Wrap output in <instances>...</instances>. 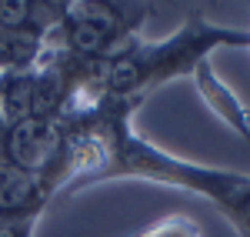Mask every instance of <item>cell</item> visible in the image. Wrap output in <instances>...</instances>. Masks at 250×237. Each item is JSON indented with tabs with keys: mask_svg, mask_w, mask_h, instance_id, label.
Returning a JSON list of instances; mask_svg holds the SVG:
<instances>
[{
	"mask_svg": "<svg viewBox=\"0 0 250 237\" xmlns=\"http://www.w3.org/2000/svg\"><path fill=\"white\" fill-rule=\"evenodd\" d=\"M34 117V70L0 74V120L3 127Z\"/></svg>",
	"mask_w": 250,
	"mask_h": 237,
	"instance_id": "7",
	"label": "cell"
},
{
	"mask_svg": "<svg viewBox=\"0 0 250 237\" xmlns=\"http://www.w3.org/2000/svg\"><path fill=\"white\" fill-rule=\"evenodd\" d=\"M140 104L144 100H97L90 107L100 134V167L90 177V187L107 180L167 184L210 200L237 227V234L250 237V174L197 164L140 137L134 127V114L140 110Z\"/></svg>",
	"mask_w": 250,
	"mask_h": 237,
	"instance_id": "1",
	"label": "cell"
},
{
	"mask_svg": "<svg viewBox=\"0 0 250 237\" xmlns=\"http://www.w3.org/2000/svg\"><path fill=\"white\" fill-rule=\"evenodd\" d=\"M190 80H193V87H197V94H200V100L210 107V114H217V120L227 124L233 134L250 140V107L244 104V97L233 87L224 84V77L217 74V67H213L210 60H204L190 74Z\"/></svg>",
	"mask_w": 250,
	"mask_h": 237,
	"instance_id": "5",
	"label": "cell"
},
{
	"mask_svg": "<svg viewBox=\"0 0 250 237\" xmlns=\"http://www.w3.org/2000/svg\"><path fill=\"white\" fill-rule=\"evenodd\" d=\"M50 200L54 194L47 191V184L40 177L23 174L17 167H10L7 160H0V217L40 220Z\"/></svg>",
	"mask_w": 250,
	"mask_h": 237,
	"instance_id": "4",
	"label": "cell"
},
{
	"mask_svg": "<svg viewBox=\"0 0 250 237\" xmlns=\"http://www.w3.org/2000/svg\"><path fill=\"white\" fill-rule=\"evenodd\" d=\"M0 134H3V120H0Z\"/></svg>",
	"mask_w": 250,
	"mask_h": 237,
	"instance_id": "11",
	"label": "cell"
},
{
	"mask_svg": "<svg viewBox=\"0 0 250 237\" xmlns=\"http://www.w3.org/2000/svg\"><path fill=\"white\" fill-rule=\"evenodd\" d=\"M220 47H247L250 50V34L210 23L204 14H190L184 20V27L170 37H137L127 50H120L100 74L97 100H147V94H154L167 80L190 77Z\"/></svg>",
	"mask_w": 250,
	"mask_h": 237,
	"instance_id": "2",
	"label": "cell"
},
{
	"mask_svg": "<svg viewBox=\"0 0 250 237\" xmlns=\"http://www.w3.org/2000/svg\"><path fill=\"white\" fill-rule=\"evenodd\" d=\"M67 14L57 0H0V34H27L47 40Z\"/></svg>",
	"mask_w": 250,
	"mask_h": 237,
	"instance_id": "6",
	"label": "cell"
},
{
	"mask_svg": "<svg viewBox=\"0 0 250 237\" xmlns=\"http://www.w3.org/2000/svg\"><path fill=\"white\" fill-rule=\"evenodd\" d=\"M150 17L154 7L144 3H67L47 43L83 64H107L140 37Z\"/></svg>",
	"mask_w": 250,
	"mask_h": 237,
	"instance_id": "3",
	"label": "cell"
},
{
	"mask_svg": "<svg viewBox=\"0 0 250 237\" xmlns=\"http://www.w3.org/2000/svg\"><path fill=\"white\" fill-rule=\"evenodd\" d=\"M47 50V40L27 34H0V74H27L37 70Z\"/></svg>",
	"mask_w": 250,
	"mask_h": 237,
	"instance_id": "8",
	"label": "cell"
},
{
	"mask_svg": "<svg viewBox=\"0 0 250 237\" xmlns=\"http://www.w3.org/2000/svg\"><path fill=\"white\" fill-rule=\"evenodd\" d=\"M134 237H204L200 231V224L187 214H167V217L154 220L150 227H144V231H137Z\"/></svg>",
	"mask_w": 250,
	"mask_h": 237,
	"instance_id": "9",
	"label": "cell"
},
{
	"mask_svg": "<svg viewBox=\"0 0 250 237\" xmlns=\"http://www.w3.org/2000/svg\"><path fill=\"white\" fill-rule=\"evenodd\" d=\"M37 220H14V217H0V237H34Z\"/></svg>",
	"mask_w": 250,
	"mask_h": 237,
	"instance_id": "10",
	"label": "cell"
}]
</instances>
